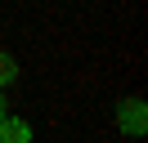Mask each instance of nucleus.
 <instances>
[{"mask_svg":"<svg viewBox=\"0 0 148 143\" xmlns=\"http://www.w3.org/2000/svg\"><path fill=\"white\" fill-rule=\"evenodd\" d=\"M117 125H121V134H130V139H144L148 134V103L144 98L117 103Z\"/></svg>","mask_w":148,"mask_h":143,"instance_id":"obj_1","label":"nucleus"},{"mask_svg":"<svg viewBox=\"0 0 148 143\" xmlns=\"http://www.w3.org/2000/svg\"><path fill=\"white\" fill-rule=\"evenodd\" d=\"M32 139V125H23V121H14L9 112L0 116V143H27Z\"/></svg>","mask_w":148,"mask_h":143,"instance_id":"obj_2","label":"nucleus"},{"mask_svg":"<svg viewBox=\"0 0 148 143\" xmlns=\"http://www.w3.org/2000/svg\"><path fill=\"white\" fill-rule=\"evenodd\" d=\"M14 80H18V63H14V54H0V89Z\"/></svg>","mask_w":148,"mask_h":143,"instance_id":"obj_3","label":"nucleus"},{"mask_svg":"<svg viewBox=\"0 0 148 143\" xmlns=\"http://www.w3.org/2000/svg\"><path fill=\"white\" fill-rule=\"evenodd\" d=\"M5 112H9V107H5V89H0V116H5Z\"/></svg>","mask_w":148,"mask_h":143,"instance_id":"obj_4","label":"nucleus"}]
</instances>
